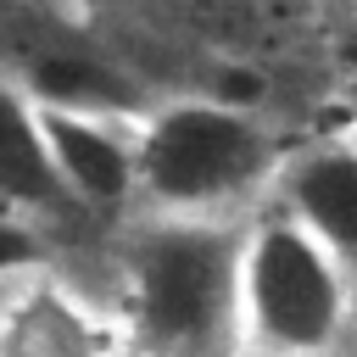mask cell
Masks as SVG:
<instances>
[{"mask_svg":"<svg viewBox=\"0 0 357 357\" xmlns=\"http://www.w3.org/2000/svg\"><path fill=\"white\" fill-rule=\"evenodd\" d=\"M251 223V218H245ZM245 223L128 212L100 240V279L128 357H245Z\"/></svg>","mask_w":357,"mask_h":357,"instance_id":"cell-1","label":"cell"},{"mask_svg":"<svg viewBox=\"0 0 357 357\" xmlns=\"http://www.w3.org/2000/svg\"><path fill=\"white\" fill-rule=\"evenodd\" d=\"M290 145L273 112L173 89L139 123V212L245 223L273 201Z\"/></svg>","mask_w":357,"mask_h":357,"instance_id":"cell-2","label":"cell"},{"mask_svg":"<svg viewBox=\"0 0 357 357\" xmlns=\"http://www.w3.org/2000/svg\"><path fill=\"white\" fill-rule=\"evenodd\" d=\"M240 329L257 357H335L357 329V279L273 201L245 223Z\"/></svg>","mask_w":357,"mask_h":357,"instance_id":"cell-3","label":"cell"},{"mask_svg":"<svg viewBox=\"0 0 357 357\" xmlns=\"http://www.w3.org/2000/svg\"><path fill=\"white\" fill-rule=\"evenodd\" d=\"M0 357H128L106 296L67 262L0 284Z\"/></svg>","mask_w":357,"mask_h":357,"instance_id":"cell-4","label":"cell"},{"mask_svg":"<svg viewBox=\"0 0 357 357\" xmlns=\"http://www.w3.org/2000/svg\"><path fill=\"white\" fill-rule=\"evenodd\" d=\"M39 123H45L50 162L84 218L112 229L128 212H139V123L145 117L39 106Z\"/></svg>","mask_w":357,"mask_h":357,"instance_id":"cell-5","label":"cell"},{"mask_svg":"<svg viewBox=\"0 0 357 357\" xmlns=\"http://www.w3.org/2000/svg\"><path fill=\"white\" fill-rule=\"evenodd\" d=\"M0 212L28 218L39 229H50L56 240L89 234L95 218L78 212V201L67 195L50 145H45V123H39V100L0 67Z\"/></svg>","mask_w":357,"mask_h":357,"instance_id":"cell-6","label":"cell"},{"mask_svg":"<svg viewBox=\"0 0 357 357\" xmlns=\"http://www.w3.org/2000/svg\"><path fill=\"white\" fill-rule=\"evenodd\" d=\"M273 206L301 218L357 279V139L318 123L312 134H296Z\"/></svg>","mask_w":357,"mask_h":357,"instance_id":"cell-7","label":"cell"},{"mask_svg":"<svg viewBox=\"0 0 357 357\" xmlns=\"http://www.w3.org/2000/svg\"><path fill=\"white\" fill-rule=\"evenodd\" d=\"M50 262H61V240H56L50 229L28 223V218L0 212V284L22 279V273H33V268H50Z\"/></svg>","mask_w":357,"mask_h":357,"instance_id":"cell-8","label":"cell"},{"mask_svg":"<svg viewBox=\"0 0 357 357\" xmlns=\"http://www.w3.org/2000/svg\"><path fill=\"white\" fill-rule=\"evenodd\" d=\"M357 78V6L329 11L324 28V84H351Z\"/></svg>","mask_w":357,"mask_h":357,"instance_id":"cell-9","label":"cell"},{"mask_svg":"<svg viewBox=\"0 0 357 357\" xmlns=\"http://www.w3.org/2000/svg\"><path fill=\"white\" fill-rule=\"evenodd\" d=\"M324 123L357 139V78H351V84H329V95H324Z\"/></svg>","mask_w":357,"mask_h":357,"instance_id":"cell-10","label":"cell"},{"mask_svg":"<svg viewBox=\"0 0 357 357\" xmlns=\"http://www.w3.org/2000/svg\"><path fill=\"white\" fill-rule=\"evenodd\" d=\"M335 357H357V329H351V340H346V346H340Z\"/></svg>","mask_w":357,"mask_h":357,"instance_id":"cell-11","label":"cell"},{"mask_svg":"<svg viewBox=\"0 0 357 357\" xmlns=\"http://www.w3.org/2000/svg\"><path fill=\"white\" fill-rule=\"evenodd\" d=\"M346 6H357V0H329V11H346Z\"/></svg>","mask_w":357,"mask_h":357,"instance_id":"cell-12","label":"cell"},{"mask_svg":"<svg viewBox=\"0 0 357 357\" xmlns=\"http://www.w3.org/2000/svg\"><path fill=\"white\" fill-rule=\"evenodd\" d=\"M245 357H257V351H245Z\"/></svg>","mask_w":357,"mask_h":357,"instance_id":"cell-13","label":"cell"}]
</instances>
